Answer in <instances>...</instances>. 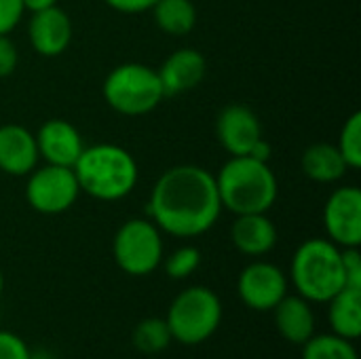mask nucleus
Returning a JSON list of instances; mask_svg holds the SVG:
<instances>
[{
	"instance_id": "19",
	"label": "nucleus",
	"mask_w": 361,
	"mask_h": 359,
	"mask_svg": "<svg viewBox=\"0 0 361 359\" xmlns=\"http://www.w3.org/2000/svg\"><path fill=\"white\" fill-rule=\"evenodd\" d=\"M328 305L332 332L347 341H357L361 336V288L345 286Z\"/></svg>"
},
{
	"instance_id": "32",
	"label": "nucleus",
	"mask_w": 361,
	"mask_h": 359,
	"mask_svg": "<svg viewBox=\"0 0 361 359\" xmlns=\"http://www.w3.org/2000/svg\"><path fill=\"white\" fill-rule=\"evenodd\" d=\"M2 290H4V275H2V271H0V296H2Z\"/></svg>"
},
{
	"instance_id": "11",
	"label": "nucleus",
	"mask_w": 361,
	"mask_h": 359,
	"mask_svg": "<svg viewBox=\"0 0 361 359\" xmlns=\"http://www.w3.org/2000/svg\"><path fill=\"white\" fill-rule=\"evenodd\" d=\"M216 138L231 157H245L264 138L258 114L245 104H231L216 118Z\"/></svg>"
},
{
	"instance_id": "26",
	"label": "nucleus",
	"mask_w": 361,
	"mask_h": 359,
	"mask_svg": "<svg viewBox=\"0 0 361 359\" xmlns=\"http://www.w3.org/2000/svg\"><path fill=\"white\" fill-rule=\"evenodd\" d=\"M32 351L15 332L0 330V359H30Z\"/></svg>"
},
{
	"instance_id": "24",
	"label": "nucleus",
	"mask_w": 361,
	"mask_h": 359,
	"mask_svg": "<svg viewBox=\"0 0 361 359\" xmlns=\"http://www.w3.org/2000/svg\"><path fill=\"white\" fill-rule=\"evenodd\" d=\"M201 264V252L192 245H182L173 250L165 260V273L171 279H186L190 277Z\"/></svg>"
},
{
	"instance_id": "31",
	"label": "nucleus",
	"mask_w": 361,
	"mask_h": 359,
	"mask_svg": "<svg viewBox=\"0 0 361 359\" xmlns=\"http://www.w3.org/2000/svg\"><path fill=\"white\" fill-rule=\"evenodd\" d=\"M55 4H57V0H23V6L30 13L42 11V8H49V6H55Z\"/></svg>"
},
{
	"instance_id": "28",
	"label": "nucleus",
	"mask_w": 361,
	"mask_h": 359,
	"mask_svg": "<svg viewBox=\"0 0 361 359\" xmlns=\"http://www.w3.org/2000/svg\"><path fill=\"white\" fill-rule=\"evenodd\" d=\"M19 63V51L17 44L11 40V36H0V78L11 76L17 70Z\"/></svg>"
},
{
	"instance_id": "22",
	"label": "nucleus",
	"mask_w": 361,
	"mask_h": 359,
	"mask_svg": "<svg viewBox=\"0 0 361 359\" xmlns=\"http://www.w3.org/2000/svg\"><path fill=\"white\" fill-rule=\"evenodd\" d=\"M171 341L173 339H171L167 322L159 317H148L140 322L133 330V347L146 355L163 353L171 345Z\"/></svg>"
},
{
	"instance_id": "13",
	"label": "nucleus",
	"mask_w": 361,
	"mask_h": 359,
	"mask_svg": "<svg viewBox=\"0 0 361 359\" xmlns=\"http://www.w3.org/2000/svg\"><path fill=\"white\" fill-rule=\"evenodd\" d=\"M34 135H36L38 154L49 165L74 167V163L78 161L85 148L80 131L66 118L44 121Z\"/></svg>"
},
{
	"instance_id": "20",
	"label": "nucleus",
	"mask_w": 361,
	"mask_h": 359,
	"mask_svg": "<svg viewBox=\"0 0 361 359\" xmlns=\"http://www.w3.org/2000/svg\"><path fill=\"white\" fill-rule=\"evenodd\" d=\"M150 11L157 28L169 36H186L197 25V6L192 0H157Z\"/></svg>"
},
{
	"instance_id": "15",
	"label": "nucleus",
	"mask_w": 361,
	"mask_h": 359,
	"mask_svg": "<svg viewBox=\"0 0 361 359\" xmlns=\"http://www.w3.org/2000/svg\"><path fill=\"white\" fill-rule=\"evenodd\" d=\"M207 72V59L201 51L192 47H182L173 51L157 70L165 97L167 95H182L192 91L201 85Z\"/></svg>"
},
{
	"instance_id": "10",
	"label": "nucleus",
	"mask_w": 361,
	"mask_h": 359,
	"mask_svg": "<svg viewBox=\"0 0 361 359\" xmlns=\"http://www.w3.org/2000/svg\"><path fill=\"white\" fill-rule=\"evenodd\" d=\"M237 294L254 311H273L288 294V277L279 267L258 260L239 273Z\"/></svg>"
},
{
	"instance_id": "27",
	"label": "nucleus",
	"mask_w": 361,
	"mask_h": 359,
	"mask_svg": "<svg viewBox=\"0 0 361 359\" xmlns=\"http://www.w3.org/2000/svg\"><path fill=\"white\" fill-rule=\"evenodd\" d=\"M345 286L361 288V254L360 248H343Z\"/></svg>"
},
{
	"instance_id": "30",
	"label": "nucleus",
	"mask_w": 361,
	"mask_h": 359,
	"mask_svg": "<svg viewBox=\"0 0 361 359\" xmlns=\"http://www.w3.org/2000/svg\"><path fill=\"white\" fill-rule=\"evenodd\" d=\"M271 154H273V148H271V144H269L264 138H260V140L254 144V148L250 150V157H254V159H258V161H264V163L271 161Z\"/></svg>"
},
{
	"instance_id": "8",
	"label": "nucleus",
	"mask_w": 361,
	"mask_h": 359,
	"mask_svg": "<svg viewBox=\"0 0 361 359\" xmlns=\"http://www.w3.org/2000/svg\"><path fill=\"white\" fill-rule=\"evenodd\" d=\"M80 197V188L72 167L61 165H38L27 174L25 201L27 205L44 216H57L68 212Z\"/></svg>"
},
{
	"instance_id": "16",
	"label": "nucleus",
	"mask_w": 361,
	"mask_h": 359,
	"mask_svg": "<svg viewBox=\"0 0 361 359\" xmlns=\"http://www.w3.org/2000/svg\"><path fill=\"white\" fill-rule=\"evenodd\" d=\"M231 239L237 252L260 258L277 245V226L267 214H241L235 216Z\"/></svg>"
},
{
	"instance_id": "5",
	"label": "nucleus",
	"mask_w": 361,
	"mask_h": 359,
	"mask_svg": "<svg viewBox=\"0 0 361 359\" xmlns=\"http://www.w3.org/2000/svg\"><path fill=\"white\" fill-rule=\"evenodd\" d=\"M102 95L114 112L123 116H142L159 108L165 91L154 68L127 61L108 72Z\"/></svg>"
},
{
	"instance_id": "7",
	"label": "nucleus",
	"mask_w": 361,
	"mask_h": 359,
	"mask_svg": "<svg viewBox=\"0 0 361 359\" xmlns=\"http://www.w3.org/2000/svg\"><path fill=\"white\" fill-rule=\"evenodd\" d=\"M112 254L116 267L131 277H146L163 262V233L148 218H131L118 226Z\"/></svg>"
},
{
	"instance_id": "3",
	"label": "nucleus",
	"mask_w": 361,
	"mask_h": 359,
	"mask_svg": "<svg viewBox=\"0 0 361 359\" xmlns=\"http://www.w3.org/2000/svg\"><path fill=\"white\" fill-rule=\"evenodd\" d=\"M214 178L222 209L235 216L267 214L279 195L277 176L271 165L250 154L231 157Z\"/></svg>"
},
{
	"instance_id": "4",
	"label": "nucleus",
	"mask_w": 361,
	"mask_h": 359,
	"mask_svg": "<svg viewBox=\"0 0 361 359\" xmlns=\"http://www.w3.org/2000/svg\"><path fill=\"white\" fill-rule=\"evenodd\" d=\"M290 279L296 294L313 303H328L345 288L343 248L330 239H307L294 252Z\"/></svg>"
},
{
	"instance_id": "29",
	"label": "nucleus",
	"mask_w": 361,
	"mask_h": 359,
	"mask_svg": "<svg viewBox=\"0 0 361 359\" xmlns=\"http://www.w3.org/2000/svg\"><path fill=\"white\" fill-rule=\"evenodd\" d=\"M110 8L125 13V15H137V13H146L154 6L157 0H104Z\"/></svg>"
},
{
	"instance_id": "21",
	"label": "nucleus",
	"mask_w": 361,
	"mask_h": 359,
	"mask_svg": "<svg viewBox=\"0 0 361 359\" xmlns=\"http://www.w3.org/2000/svg\"><path fill=\"white\" fill-rule=\"evenodd\" d=\"M302 359H360L353 341L338 334H313L302 345Z\"/></svg>"
},
{
	"instance_id": "1",
	"label": "nucleus",
	"mask_w": 361,
	"mask_h": 359,
	"mask_svg": "<svg viewBox=\"0 0 361 359\" xmlns=\"http://www.w3.org/2000/svg\"><path fill=\"white\" fill-rule=\"evenodd\" d=\"M146 209L161 233L178 239L199 237L214 229L222 214L216 178L190 163L169 167L154 182Z\"/></svg>"
},
{
	"instance_id": "25",
	"label": "nucleus",
	"mask_w": 361,
	"mask_h": 359,
	"mask_svg": "<svg viewBox=\"0 0 361 359\" xmlns=\"http://www.w3.org/2000/svg\"><path fill=\"white\" fill-rule=\"evenodd\" d=\"M23 0H0V36L11 34L23 19Z\"/></svg>"
},
{
	"instance_id": "14",
	"label": "nucleus",
	"mask_w": 361,
	"mask_h": 359,
	"mask_svg": "<svg viewBox=\"0 0 361 359\" xmlns=\"http://www.w3.org/2000/svg\"><path fill=\"white\" fill-rule=\"evenodd\" d=\"M38 163L40 154L36 135L17 123L0 125V171L13 178H23L38 167Z\"/></svg>"
},
{
	"instance_id": "9",
	"label": "nucleus",
	"mask_w": 361,
	"mask_h": 359,
	"mask_svg": "<svg viewBox=\"0 0 361 359\" xmlns=\"http://www.w3.org/2000/svg\"><path fill=\"white\" fill-rule=\"evenodd\" d=\"M324 229L338 248L361 245V190L357 186L336 188L324 205Z\"/></svg>"
},
{
	"instance_id": "6",
	"label": "nucleus",
	"mask_w": 361,
	"mask_h": 359,
	"mask_svg": "<svg viewBox=\"0 0 361 359\" xmlns=\"http://www.w3.org/2000/svg\"><path fill=\"white\" fill-rule=\"evenodd\" d=\"M165 322L173 341L182 345H201L220 328L222 303L214 290L192 286L173 298Z\"/></svg>"
},
{
	"instance_id": "18",
	"label": "nucleus",
	"mask_w": 361,
	"mask_h": 359,
	"mask_svg": "<svg viewBox=\"0 0 361 359\" xmlns=\"http://www.w3.org/2000/svg\"><path fill=\"white\" fill-rule=\"evenodd\" d=\"M300 167H302V174L317 184H334L343 180L345 174L349 171L336 144H328V142L311 144L302 152Z\"/></svg>"
},
{
	"instance_id": "23",
	"label": "nucleus",
	"mask_w": 361,
	"mask_h": 359,
	"mask_svg": "<svg viewBox=\"0 0 361 359\" xmlns=\"http://www.w3.org/2000/svg\"><path fill=\"white\" fill-rule=\"evenodd\" d=\"M336 148L341 150L345 163L349 169L361 167V112H353L345 125L341 127V135L336 142Z\"/></svg>"
},
{
	"instance_id": "17",
	"label": "nucleus",
	"mask_w": 361,
	"mask_h": 359,
	"mask_svg": "<svg viewBox=\"0 0 361 359\" xmlns=\"http://www.w3.org/2000/svg\"><path fill=\"white\" fill-rule=\"evenodd\" d=\"M279 334L292 345H305L315 334V313L307 298L286 294L273 309Z\"/></svg>"
},
{
	"instance_id": "2",
	"label": "nucleus",
	"mask_w": 361,
	"mask_h": 359,
	"mask_svg": "<svg viewBox=\"0 0 361 359\" xmlns=\"http://www.w3.org/2000/svg\"><path fill=\"white\" fill-rule=\"evenodd\" d=\"M72 171L80 193L106 203L129 197L140 178L133 154L118 144L106 142L85 146Z\"/></svg>"
},
{
	"instance_id": "12",
	"label": "nucleus",
	"mask_w": 361,
	"mask_h": 359,
	"mask_svg": "<svg viewBox=\"0 0 361 359\" xmlns=\"http://www.w3.org/2000/svg\"><path fill=\"white\" fill-rule=\"evenodd\" d=\"M74 36L70 15L61 6H49L32 13L27 21V40L40 57H59L66 53Z\"/></svg>"
}]
</instances>
